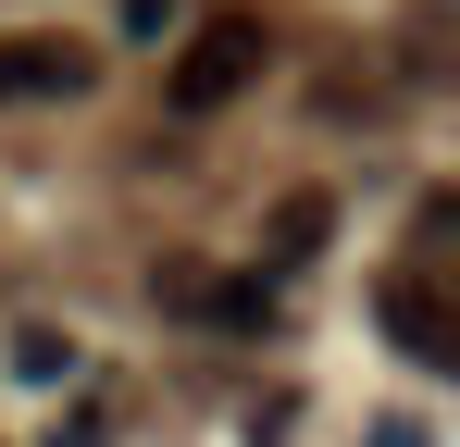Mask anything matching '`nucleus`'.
Here are the masks:
<instances>
[{
	"mask_svg": "<svg viewBox=\"0 0 460 447\" xmlns=\"http://www.w3.org/2000/svg\"><path fill=\"white\" fill-rule=\"evenodd\" d=\"M100 87V50L63 38V25H13L0 38V112H38V100H87Z\"/></svg>",
	"mask_w": 460,
	"mask_h": 447,
	"instance_id": "7ed1b4c3",
	"label": "nucleus"
},
{
	"mask_svg": "<svg viewBox=\"0 0 460 447\" xmlns=\"http://www.w3.org/2000/svg\"><path fill=\"white\" fill-rule=\"evenodd\" d=\"M374 447H436V435H423V423H374Z\"/></svg>",
	"mask_w": 460,
	"mask_h": 447,
	"instance_id": "1a4fd4ad",
	"label": "nucleus"
},
{
	"mask_svg": "<svg viewBox=\"0 0 460 447\" xmlns=\"http://www.w3.org/2000/svg\"><path fill=\"white\" fill-rule=\"evenodd\" d=\"M374 323H385L398 361H423V372H448V385H460V298H448V274L398 261V274L374 286Z\"/></svg>",
	"mask_w": 460,
	"mask_h": 447,
	"instance_id": "f03ea898",
	"label": "nucleus"
},
{
	"mask_svg": "<svg viewBox=\"0 0 460 447\" xmlns=\"http://www.w3.org/2000/svg\"><path fill=\"white\" fill-rule=\"evenodd\" d=\"M13 372H25V385H50V372H75V348H63L50 323H25V336H13Z\"/></svg>",
	"mask_w": 460,
	"mask_h": 447,
	"instance_id": "0eeeda50",
	"label": "nucleus"
},
{
	"mask_svg": "<svg viewBox=\"0 0 460 447\" xmlns=\"http://www.w3.org/2000/svg\"><path fill=\"white\" fill-rule=\"evenodd\" d=\"M311 100H323V125H374V74H361V63H323Z\"/></svg>",
	"mask_w": 460,
	"mask_h": 447,
	"instance_id": "423d86ee",
	"label": "nucleus"
},
{
	"mask_svg": "<svg viewBox=\"0 0 460 447\" xmlns=\"http://www.w3.org/2000/svg\"><path fill=\"white\" fill-rule=\"evenodd\" d=\"M261 63H274V25L261 13H212L187 50H174V74H162V100L187 112V125H212V112H236L249 87H261Z\"/></svg>",
	"mask_w": 460,
	"mask_h": 447,
	"instance_id": "f257e3e1",
	"label": "nucleus"
},
{
	"mask_svg": "<svg viewBox=\"0 0 460 447\" xmlns=\"http://www.w3.org/2000/svg\"><path fill=\"white\" fill-rule=\"evenodd\" d=\"M174 323H212V336H274V274H212V261H162L150 274Z\"/></svg>",
	"mask_w": 460,
	"mask_h": 447,
	"instance_id": "20e7f679",
	"label": "nucleus"
},
{
	"mask_svg": "<svg viewBox=\"0 0 460 447\" xmlns=\"http://www.w3.org/2000/svg\"><path fill=\"white\" fill-rule=\"evenodd\" d=\"M423 236H436V249H460V187H436V199H423Z\"/></svg>",
	"mask_w": 460,
	"mask_h": 447,
	"instance_id": "6e6552de",
	"label": "nucleus"
},
{
	"mask_svg": "<svg viewBox=\"0 0 460 447\" xmlns=\"http://www.w3.org/2000/svg\"><path fill=\"white\" fill-rule=\"evenodd\" d=\"M323 236H336V199H274V236H261V261H274V274H287V261H311V249H323Z\"/></svg>",
	"mask_w": 460,
	"mask_h": 447,
	"instance_id": "39448f33",
	"label": "nucleus"
}]
</instances>
